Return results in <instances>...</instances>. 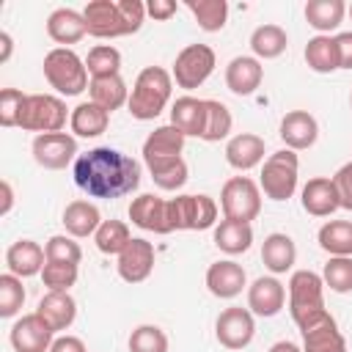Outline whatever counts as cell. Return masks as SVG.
<instances>
[{
  "label": "cell",
  "mask_w": 352,
  "mask_h": 352,
  "mask_svg": "<svg viewBox=\"0 0 352 352\" xmlns=\"http://www.w3.org/2000/svg\"><path fill=\"white\" fill-rule=\"evenodd\" d=\"M336 47H338L341 69H352V30L349 33H338L336 36Z\"/></svg>",
  "instance_id": "cell-51"
},
{
  "label": "cell",
  "mask_w": 352,
  "mask_h": 352,
  "mask_svg": "<svg viewBox=\"0 0 352 352\" xmlns=\"http://www.w3.org/2000/svg\"><path fill=\"white\" fill-rule=\"evenodd\" d=\"M170 231H204L217 223V204L209 195H176L168 201Z\"/></svg>",
  "instance_id": "cell-6"
},
{
  "label": "cell",
  "mask_w": 352,
  "mask_h": 352,
  "mask_svg": "<svg viewBox=\"0 0 352 352\" xmlns=\"http://www.w3.org/2000/svg\"><path fill=\"white\" fill-rule=\"evenodd\" d=\"M0 44H3V52H0V63H6V60L11 58V47H14V44H11V36H8L6 30L0 33Z\"/></svg>",
  "instance_id": "cell-54"
},
{
  "label": "cell",
  "mask_w": 352,
  "mask_h": 352,
  "mask_svg": "<svg viewBox=\"0 0 352 352\" xmlns=\"http://www.w3.org/2000/svg\"><path fill=\"white\" fill-rule=\"evenodd\" d=\"M286 305V289L278 278L272 275H261L248 286V308L256 316H275L280 314V308Z\"/></svg>",
  "instance_id": "cell-15"
},
{
  "label": "cell",
  "mask_w": 352,
  "mask_h": 352,
  "mask_svg": "<svg viewBox=\"0 0 352 352\" xmlns=\"http://www.w3.org/2000/svg\"><path fill=\"white\" fill-rule=\"evenodd\" d=\"M297 170H300V160L292 148H280L270 154L261 165V179H258L261 192L270 201H289L297 190Z\"/></svg>",
  "instance_id": "cell-5"
},
{
  "label": "cell",
  "mask_w": 352,
  "mask_h": 352,
  "mask_svg": "<svg viewBox=\"0 0 352 352\" xmlns=\"http://www.w3.org/2000/svg\"><path fill=\"white\" fill-rule=\"evenodd\" d=\"M36 314H38L55 333H60V330H69V327H72V322H74V316H77V302H74V297H72L69 292H47V294L38 300Z\"/></svg>",
  "instance_id": "cell-23"
},
{
  "label": "cell",
  "mask_w": 352,
  "mask_h": 352,
  "mask_svg": "<svg viewBox=\"0 0 352 352\" xmlns=\"http://www.w3.org/2000/svg\"><path fill=\"white\" fill-rule=\"evenodd\" d=\"M220 206L226 220L250 223L261 212V187L248 176H231L220 190Z\"/></svg>",
  "instance_id": "cell-7"
},
{
  "label": "cell",
  "mask_w": 352,
  "mask_h": 352,
  "mask_svg": "<svg viewBox=\"0 0 352 352\" xmlns=\"http://www.w3.org/2000/svg\"><path fill=\"white\" fill-rule=\"evenodd\" d=\"M184 140H187V138H184L173 124L157 126V129L148 132V138L143 140V160H146V162H154V160L182 157Z\"/></svg>",
  "instance_id": "cell-28"
},
{
  "label": "cell",
  "mask_w": 352,
  "mask_h": 352,
  "mask_svg": "<svg viewBox=\"0 0 352 352\" xmlns=\"http://www.w3.org/2000/svg\"><path fill=\"white\" fill-rule=\"evenodd\" d=\"M300 204H302V209H305L311 217H330L336 209H341L336 182L327 179V176L308 179L305 187L300 190Z\"/></svg>",
  "instance_id": "cell-17"
},
{
  "label": "cell",
  "mask_w": 352,
  "mask_h": 352,
  "mask_svg": "<svg viewBox=\"0 0 352 352\" xmlns=\"http://www.w3.org/2000/svg\"><path fill=\"white\" fill-rule=\"evenodd\" d=\"M261 160H264V138H258L253 132H239V135L228 138L226 162L234 170H250V168L261 165Z\"/></svg>",
  "instance_id": "cell-22"
},
{
  "label": "cell",
  "mask_w": 352,
  "mask_h": 352,
  "mask_svg": "<svg viewBox=\"0 0 352 352\" xmlns=\"http://www.w3.org/2000/svg\"><path fill=\"white\" fill-rule=\"evenodd\" d=\"M302 55H305L308 69L316 72V74H333V72L341 69L336 36H314V38H308Z\"/></svg>",
  "instance_id": "cell-31"
},
{
  "label": "cell",
  "mask_w": 352,
  "mask_h": 352,
  "mask_svg": "<svg viewBox=\"0 0 352 352\" xmlns=\"http://www.w3.org/2000/svg\"><path fill=\"white\" fill-rule=\"evenodd\" d=\"M85 69L94 77H110V74H118L121 69V52L110 44H96L94 50H88V58H85Z\"/></svg>",
  "instance_id": "cell-41"
},
{
  "label": "cell",
  "mask_w": 352,
  "mask_h": 352,
  "mask_svg": "<svg viewBox=\"0 0 352 352\" xmlns=\"http://www.w3.org/2000/svg\"><path fill=\"white\" fill-rule=\"evenodd\" d=\"M261 261H264V267L272 275L289 272L294 267V261H297V245H294V239L289 234H280V231L264 236V242H261Z\"/></svg>",
  "instance_id": "cell-25"
},
{
  "label": "cell",
  "mask_w": 352,
  "mask_h": 352,
  "mask_svg": "<svg viewBox=\"0 0 352 352\" xmlns=\"http://www.w3.org/2000/svg\"><path fill=\"white\" fill-rule=\"evenodd\" d=\"M349 107H352V96H349Z\"/></svg>",
  "instance_id": "cell-56"
},
{
  "label": "cell",
  "mask_w": 352,
  "mask_h": 352,
  "mask_svg": "<svg viewBox=\"0 0 352 352\" xmlns=\"http://www.w3.org/2000/svg\"><path fill=\"white\" fill-rule=\"evenodd\" d=\"M44 253H47V261L80 264V258H82L80 245H77L74 236H69V234H55V236H50L47 245H44Z\"/></svg>",
  "instance_id": "cell-46"
},
{
  "label": "cell",
  "mask_w": 352,
  "mask_h": 352,
  "mask_svg": "<svg viewBox=\"0 0 352 352\" xmlns=\"http://www.w3.org/2000/svg\"><path fill=\"white\" fill-rule=\"evenodd\" d=\"M214 336H217L220 346H226V349H234V352L245 349L256 336V322H253L250 308L231 305V308L220 311V316L214 322Z\"/></svg>",
  "instance_id": "cell-11"
},
{
  "label": "cell",
  "mask_w": 352,
  "mask_h": 352,
  "mask_svg": "<svg viewBox=\"0 0 352 352\" xmlns=\"http://www.w3.org/2000/svg\"><path fill=\"white\" fill-rule=\"evenodd\" d=\"M300 333H302V352H344L346 349L344 333L338 330V324L330 314Z\"/></svg>",
  "instance_id": "cell-26"
},
{
  "label": "cell",
  "mask_w": 352,
  "mask_h": 352,
  "mask_svg": "<svg viewBox=\"0 0 352 352\" xmlns=\"http://www.w3.org/2000/svg\"><path fill=\"white\" fill-rule=\"evenodd\" d=\"M170 124L184 135V138H201L204 124H206V102L195 96H179L170 104Z\"/></svg>",
  "instance_id": "cell-24"
},
{
  "label": "cell",
  "mask_w": 352,
  "mask_h": 352,
  "mask_svg": "<svg viewBox=\"0 0 352 352\" xmlns=\"http://www.w3.org/2000/svg\"><path fill=\"white\" fill-rule=\"evenodd\" d=\"M286 47H289V36L280 25H258L250 33V50H253V58L258 60H272L283 55Z\"/></svg>",
  "instance_id": "cell-35"
},
{
  "label": "cell",
  "mask_w": 352,
  "mask_h": 352,
  "mask_svg": "<svg viewBox=\"0 0 352 352\" xmlns=\"http://www.w3.org/2000/svg\"><path fill=\"white\" fill-rule=\"evenodd\" d=\"M214 245L228 256H239V253L250 250V245H253V226L223 217L214 226Z\"/></svg>",
  "instance_id": "cell-34"
},
{
  "label": "cell",
  "mask_w": 352,
  "mask_h": 352,
  "mask_svg": "<svg viewBox=\"0 0 352 352\" xmlns=\"http://www.w3.org/2000/svg\"><path fill=\"white\" fill-rule=\"evenodd\" d=\"M50 352H88V349H85L82 338H77V336H58L52 341Z\"/></svg>",
  "instance_id": "cell-50"
},
{
  "label": "cell",
  "mask_w": 352,
  "mask_h": 352,
  "mask_svg": "<svg viewBox=\"0 0 352 352\" xmlns=\"http://www.w3.org/2000/svg\"><path fill=\"white\" fill-rule=\"evenodd\" d=\"M25 99H28V94H22V91H16V88H3V91H0V124H3L6 129H8V126H19Z\"/></svg>",
  "instance_id": "cell-47"
},
{
  "label": "cell",
  "mask_w": 352,
  "mask_h": 352,
  "mask_svg": "<svg viewBox=\"0 0 352 352\" xmlns=\"http://www.w3.org/2000/svg\"><path fill=\"white\" fill-rule=\"evenodd\" d=\"M146 168H148V173H151V179H154V184L160 187V190H168V192H173V190H182L184 184H187V162L182 160V157H170V160H154V162H146Z\"/></svg>",
  "instance_id": "cell-36"
},
{
  "label": "cell",
  "mask_w": 352,
  "mask_h": 352,
  "mask_svg": "<svg viewBox=\"0 0 352 352\" xmlns=\"http://www.w3.org/2000/svg\"><path fill=\"white\" fill-rule=\"evenodd\" d=\"M204 102H206V124H204L201 140H206V143L226 140L231 135V126H234L231 110L223 102H217V99H204Z\"/></svg>",
  "instance_id": "cell-40"
},
{
  "label": "cell",
  "mask_w": 352,
  "mask_h": 352,
  "mask_svg": "<svg viewBox=\"0 0 352 352\" xmlns=\"http://www.w3.org/2000/svg\"><path fill=\"white\" fill-rule=\"evenodd\" d=\"M52 336H55V330L36 311L19 316L11 324V333H8L14 352H50V346L55 341Z\"/></svg>",
  "instance_id": "cell-13"
},
{
  "label": "cell",
  "mask_w": 352,
  "mask_h": 352,
  "mask_svg": "<svg viewBox=\"0 0 352 352\" xmlns=\"http://www.w3.org/2000/svg\"><path fill=\"white\" fill-rule=\"evenodd\" d=\"M289 314L300 330L316 324L327 316L324 308V280L311 270H297L289 278Z\"/></svg>",
  "instance_id": "cell-3"
},
{
  "label": "cell",
  "mask_w": 352,
  "mask_h": 352,
  "mask_svg": "<svg viewBox=\"0 0 352 352\" xmlns=\"http://www.w3.org/2000/svg\"><path fill=\"white\" fill-rule=\"evenodd\" d=\"M154 245L143 236H132V242L118 253V275L126 283H143L154 270Z\"/></svg>",
  "instance_id": "cell-14"
},
{
  "label": "cell",
  "mask_w": 352,
  "mask_h": 352,
  "mask_svg": "<svg viewBox=\"0 0 352 352\" xmlns=\"http://www.w3.org/2000/svg\"><path fill=\"white\" fill-rule=\"evenodd\" d=\"M77 157V138L69 132H50L33 138V160L44 170H60Z\"/></svg>",
  "instance_id": "cell-12"
},
{
  "label": "cell",
  "mask_w": 352,
  "mask_h": 352,
  "mask_svg": "<svg viewBox=\"0 0 352 352\" xmlns=\"http://www.w3.org/2000/svg\"><path fill=\"white\" fill-rule=\"evenodd\" d=\"M245 286H248V275H245L242 264H236L231 258H223V261L209 264V270H206V289L214 297L234 300Z\"/></svg>",
  "instance_id": "cell-19"
},
{
  "label": "cell",
  "mask_w": 352,
  "mask_h": 352,
  "mask_svg": "<svg viewBox=\"0 0 352 352\" xmlns=\"http://www.w3.org/2000/svg\"><path fill=\"white\" fill-rule=\"evenodd\" d=\"M214 50L209 44H187L176 60H173V80L179 88L184 91H195L198 85H204L209 80V74L214 72Z\"/></svg>",
  "instance_id": "cell-9"
},
{
  "label": "cell",
  "mask_w": 352,
  "mask_h": 352,
  "mask_svg": "<svg viewBox=\"0 0 352 352\" xmlns=\"http://www.w3.org/2000/svg\"><path fill=\"white\" fill-rule=\"evenodd\" d=\"M176 11H179V6H176L173 0H148V3H146V14H148V16H154L157 22L170 19Z\"/></svg>",
  "instance_id": "cell-49"
},
{
  "label": "cell",
  "mask_w": 352,
  "mask_h": 352,
  "mask_svg": "<svg viewBox=\"0 0 352 352\" xmlns=\"http://www.w3.org/2000/svg\"><path fill=\"white\" fill-rule=\"evenodd\" d=\"M187 8L195 16L201 30L217 33L226 28V19H228V3L226 0H187Z\"/></svg>",
  "instance_id": "cell-38"
},
{
  "label": "cell",
  "mask_w": 352,
  "mask_h": 352,
  "mask_svg": "<svg viewBox=\"0 0 352 352\" xmlns=\"http://www.w3.org/2000/svg\"><path fill=\"white\" fill-rule=\"evenodd\" d=\"M264 80V66L253 55H236L226 66V85L236 96H250Z\"/></svg>",
  "instance_id": "cell-20"
},
{
  "label": "cell",
  "mask_w": 352,
  "mask_h": 352,
  "mask_svg": "<svg viewBox=\"0 0 352 352\" xmlns=\"http://www.w3.org/2000/svg\"><path fill=\"white\" fill-rule=\"evenodd\" d=\"M322 280L336 294L352 292V256H330L322 270Z\"/></svg>",
  "instance_id": "cell-42"
},
{
  "label": "cell",
  "mask_w": 352,
  "mask_h": 352,
  "mask_svg": "<svg viewBox=\"0 0 352 352\" xmlns=\"http://www.w3.org/2000/svg\"><path fill=\"white\" fill-rule=\"evenodd\" d=\"M129 352H168V336L157 324H140L129 336Z\"/></svg>",
  "instance_id": "cell-45"
},
{
  "label": "cell",
  "mask_w": 352,
  "mask_h": 352,
  "mask_svg": "<svg viewBox=\"0 0 352 352\" xmlns=\"http://www.w3.org/2000/svg\"><path fill=\"white\" fill-rule=\"evenodd\" d=\"M129 220L143 228V231H154V234H170V223H168V201L157 198L154 192H143L138 198H132L129 204Z\"/></svg>",
  "instance_id": "cell-18"
},
{
  "label": "cell",
  "mask_w": 352,
  "mask_h": 352,
  "mask_svg": "<svg viewBox=\"0 0 352 352\" xmlns=\"http://www.w3.org/2000/svg\"><path fill=\"white\" fill-rule=\"evenodd\" d=\"M47 264V253L38 242L33 239H16L8 250H6V267L11 275L16 278H30V275H41Z\"/></svg>",
  "instance_id": "cell-21"
},
{
  "label": "cell",
  "mask_w": 352,
  "mask_h": 352,
  "mask_svg": "<svg viewBox=\"0 0 352 352\" xmlns=\"http://www.w3.org/2000/svg\"><path fill=\"white\" fill-rule=\"evenodd\" d=\"M19 126L25 132H38V135L63 132V126H66V104H63V99H58L52 94H30L25 99Z\"/></svg>",
  "instance_id": "cell-8"
},
{
  "label": "cell",
  "mask_w": 352,
  "mask_h": 352,
  "mask_svg": "<svg viewBox=\"0 0 352 352\" xmlns=\"http://www.w3.org/2000/svg\"><path fill=\"white\" fill-rule=\"evenodd\" d=\"M346 14H349V19H352V6H346Z\"/></svg>",
  "instance_id": "cell-55"
},
{
  "label": "cell",
  "mask_w": 352,
  "mask_h": 352,
  "mask_svg": "<svg viewBox=\"0 0 352 352\" xmlns=\"http://www.w3.org/2000/svg\"><path fill=\"white\" fill-rule=\"evenodd\" d=\"M94 242H96L99 253L118 256L132 242V234H129V226L124 220H102V226L94 234Z\"/></svg>",
  "instance_id": "cell-39"
},
{
  "label": "cell",
  "mask_w": 352,
  "mask_h": 352,
  "mask_svg": "<svg viewBox=\"0 0 352 352\" xmlns=\"http://www.w3.org/2000/svg\"><path fill=\"white\" fill-rule=\"evenodd\" d=\"M107 124L110 113L94 102H80L69 116V126L77 138H99L102 132H107Z\"/></svg>",
  "instance_id": "cell-33"
},
{
  "label": "cell",
  "mask_w": 352,
  "mask_h": 352,
  "mask_svg": "<svg viewBox=\"0 0 352 352\" xmlns=\"http://www.w3.org/2000/svg\"><path fill=\"white\" fill-rule=\"evenodd\" d=\"M22 302H25V286H22V278L6 272L0 275V316L3 319H11L22 311Z\"/></svg>",
  "instance_id": "cell-44"
},
{
  "label": "cell",
  "mask_w": 352,
  "mask_h": 352,
  "mask_svg": "<svg viewBox=\"0 0 352 352\" xmlns=\"http://www.w3.org/2000/svg\"><path fill=\"white\" fill-rule=\"evenodd\" d=\"M74 184L88 198H124L140 187V165L110 146H96L74 160Z\"/></svg>",
  "instance_id": "cell-1"
},
{
  "label": "cell",
  "mask_w": 352,
  "mask_h": 352,
  "mask_svg": "<svg viewBox=\"0 0 352 352\" xmlns=\"http://www.w3.org/2000/svg\"><path fill=\"white\" fill-rule=\"evenodd\" d=\"M346 16V3L344 0H308L305 3V22L319 33L330 36Z\"/></svg>",
  "instance_id": "cell-30"
},
{
  "label": "cell",
  "mask_w": 352,
  "mask_h": 352,
  "mask_svg": "<svg viewBox=\"0 0 352 352\" xmlns=\"http://www.w3.org/2000/svg\"><path fill=\"white\" fill-rule=\"evenodd\" d=\"M267 352H302V346H297L294 341H275Z\"/></svg>",
  "instance_id": "cell-53"
},
{
  "label": "cell",
  "mask_w": 352,
  "mask_h": 352,
  "mask_svg": "<svg viewBox=\"0 0 352 352\" xmlns=\"http://www.w3.org/2000/svg\"><path fill=\"white\" fill-rule=\"evenodd\" d=\"M82 16H85L88 36H94V38H121V36L138 33L126 22L118 0H91L82 8Z\"/></svg>",
  "instance_id": "cell-10"
},
{
  "label": "cell",
  "mask_w": 352,
  "mask_h": 352,
  "mask_svg": "<svg viewBox=\"0 0 352 352\" xmlns=\"http://www.w3.org/2000/svg\"><path fill=\"white\" fill-rule=\"evenodd\" d=\"M336 182V190H338V201H341V209H349L352 212V162L341 165L333 176Z\"/></svg>",
  "instance_id": "cell-48"
},
{
  "label": "cell",
  "mask_w": 352,
  "mask_h": 352,
  "mask_svg": "<svg viewBox=\"0 0 352 352\" xmlns=\"http://www.w3.org/2000/svg\"><path fill=\"white\" fill-rule=\"evenodd\" d=\"M344 352H346V349H344Z\"/></svg>",
  "instance_id": "cell-57"
},
{
  "label": "cell",
  "mask_w": 352,
  "mask_h": 352,
  "mask_svg": "<svg viewBox=\"0 0 352 352\" xmlns=\"http://www.w3.org/2000/svg\"><path fill=\"white\" fill-rule=\"evenodd\" d=\"M44 77L63 96H77L91 85L85 60L69 47H55L44 55Z\"/></svg>",
  "instance_id": "cell-4"
},
{
  "label": "cell",
  "mask_w": 352,
  "mask_h": 352,
  "mask_svg": "<svg viewBox=\"0 0 352 352\" xmlns=\"http://www.w3.org/2000/svg\"><path fill=\"white\" fill-rule=\"evenodd\" d=\"M88 94H91V102L99 104L107 113H113V110H118V107H124L129 102V88L121 80V74L94 77L91 85H88Z\"/></svg>",
  "instance_id": "cell-32"
},
{
  "label": "cell",
  "mask_w": 352,
  "mask_h": 352,
  "mask_svg": "<svg viewBox=\"0 0 352 352\" xmlns=\"http://www.w3.org/2000/svg\"><path fill=\"white\" fill-rule=\"evenodd\" d=\"M319 248L330 256H352V223L349 220H327L319 234Z\"/></svg>",
  "instance_id": "cell-37"
},
{
  "label": "cell",
  "mask_w": 352,
  "mask_h": 352,
  "mask_svg": "<svg viewBox=\"0 0 352 352\" xmlns=\"http://www.w3.org/2000/svg\"><path fill=\"white\" fill-rule=\"evenodd\" d=\"M0 190H3V206H0V214H8V212H11V206H14V190H11V182H8V179H3Z\"/></svg>",
  "instance_id": "cell-52"
},
{
  "label": "cell",
  "mask_w": 352,
  "mask_h": 352,
  "mask_svg": "<svg viewBox=\"0 0 352 352\" xmlns=\"http://www.w3.org/2000/svg\"><path fill=\"white\" fill-rule=\"evenodd\" d=\"M280 140L286 143V148L292 151H302L311 148L319 138V124L308 110H289L280 118V129H278Z\"/></svg>",
  "instance_id": "cell-16"
},
{
  "label": "cell",
  "mask_w": 352,
  "mask_h": 352,
  "mask_svg": "<svg viewBox=\"0 0 352 352\" xmlns=\"http://www.w3.org/2000/svg\"><path fill=\"white\" fill-rule=\"evenodd\" d=\"M170 91H173V74L162 66H146L135 77V85H132V94H129V102H126L129 116L138 118V121L157 118L168 107Z\"/></svg>",
  "instance_id": "cell-2"
},
{
  "label": "cell",
  "mask_w": 352,
  "mask_h": 352,
  "mask_svg": "<svg viewBox=\"0 0 352 352\" xmlns=\"http://www.w3.org/2000/svg\"><path fill=\"white\" fill-rule=\"evenodd\" d=\"M47 33L52 41L58 44H77L88 28H85V16L82 11H74V8H55L47 19Z\"/></svg>",
  "instance_id": "cell-29"
},
{
  "label": "cell",
  "mask_w": 352,
  "mask_h": 352,
  "mask_svg": "<svg viewBox=\"0 0 352 352\" xmlns=\"http://www.w3.org/2000/svg\"><path fill=\"white\" fill-rule=\"evenodd\" d=\"M77 275H80L77 264H69V261H47L41 270V280L47 292H69L77 283Z\"/></svg>",
  "instance_id": "cell-43"
},
{
  "label": "cell",
  "mask_w": 352,
  "mask_h": 352,
  "mask_svg": "<svg viewBox=\"0 0 352 352\" xmlns=\"http://www.w3.org/2000/svg\"><path fill=\"white\" fill-rule=\"evenodd\" d=\"M60 223L69 236L85 239V236L96 234V228L102 226V214H99L96 204H91V201H72V204H66Z\"/></svg>",
  "instance_id": "cell-27"
}]
</instances>
